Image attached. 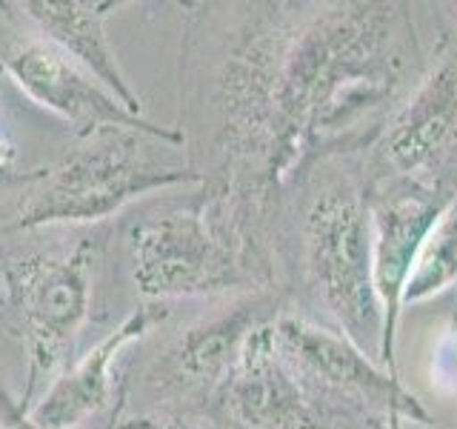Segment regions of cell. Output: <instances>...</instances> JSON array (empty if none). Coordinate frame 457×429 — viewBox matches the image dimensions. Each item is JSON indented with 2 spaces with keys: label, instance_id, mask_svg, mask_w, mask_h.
Returning <instances> with one entry per match:
<instances>
[{
  "label": "cell",
  "instance_id": "6da1fadb",
  "mask_svg": "<svg viewBox=\"0 0 457 429\" xmlns=\"http://www.w3.org/2000/svg\"><path fill=\"white\" fill-rule=\"evenodd\" d=\"M426 69L397 0H292L269 104L266 178L278 195L328 157H361Z\"/></svg>",
  "mask_w": 457,
  "mask_h": 429
},
{
  "label": "cell",
  "instance_id": "7a4b0ae2",
  "mask_svg": "<svg viewBox=\"0 0 457 429\" xmlns=\"http://www.w3.org/2000/svg\"><path fill=\"white\" fill-rule=\"evenodd\" d=\"M361 157H328L283 186L275 214V275L286 304L346 335L380 364L383 307Z\"/></svg>",
  "mask_w": 457,
  "mask_h": 429
},
{
  "label": "cell",
  "instance_id": "3957f363",
  "mask_svg": "<svg viewBox=\"0 0 457 429\" xmlns=\"http://www.w3.org/2000/svg\"><path fill=\"white\" fill-rule=\"evenodd\" d=\"M149 140L154 138L118 126L80 138L61 164L37 172L9 229L97 223L143 195L204 183V175L189 164L157 161Z\"/></svg>",
  "mask_w": 457,
  "mask_h": 429
},
{
  "label": "cell",
  "instance_id": "277c9868",
  "mask_svg": "<svg viewBox=\"0 0 457 429\" xmlns=\"http://www.w3.org/2000/svg\"><path fill=\"white\" fill-rule=\"evenodd\" d=\"M271 338L286 364L337 421L395 418L432 429L435 418L423 400L346 335L286 309L271 321Z\"/></svg>",
  "mask_w": 457,
  "mask_h": 429
},
{
  "label": "cell",
  "instance_id": "5b68a950",
  "mask_svg": "<svg viewBox=\"0 0 457 429\" xmlns=\"http://www.w3.org/2000/svg\"><path fill=\"white\" fill-rule=\"evenodd\" d=\"M97 243L80 240L69 252L29 255L4 264L9 312L18 324L26 355L29 381L21 398L26 409L40 383H52L63 372L75 338L89 321L95 292Z\"/></svg>",
  "mask_w": 457,
  "mask_h": 429
},
{
  "label": "cell",
  "instance_id": "8992f818",
  "mask_svg": "<svg viewBox=\"0 0 457 429\" xmlns=\"http://www.w3.org/2000/svg\"><path fill=\"white\" fill-rule=\"evenodd\" d=\"M366 181L457 192V29H446L420 80L361 155Z\"/></svg>",
  "mask_w": 457,
  "mask_h": 429
},
{
  "label": "cell",
  "instance_id": "52a82bcc",
  "mask_svg": "<svg viewBox=\"0 0 457 429\" xmlns=\"http://www.w3.org/2000/svg\"><path fill=\"white\" fill-rule=\"evenodd\" d=\"M286 309L289 304L283 292L254 290L228 309L183 329L146 375L161 409L206 412L212 395L237 364L254 329L275 321Z\"/></svg>",
  "mask_w": 457,
  "mask_h": 429
},
{
  "label": "cell",
  "instance_id": "ba28073f",
  "mask_svg": "<svg viewBox=\"0 0 457 429\" xmlns=\"http://www.w3.org/2000/svg\"><path fill=\"white\" fill-rule=\"evenodd\" d=\"M0 72H6L37 106L63 118L78 132V138L92 135L97 129L118 126L149 135L166 147H183L180 129L157 126L149 118L132 114L89 72L80 69L66 52L43 38L37 29L35 35L14 29L12 38L0 43Z\"/></svg>",
  "mask_w": 457,
  "mask_h": 429
},
{
  "label": "cell",
  "instance_id": "9c48e42d",
  "mask_svg": "<svg viewBox=\"0 0 457 429\" xmlns=\"http://www.w3.org/2000/svg\"><path fill=\"white\" fill-rule=\"evenodd\" d=\"M206 412L220 429H335L328 412L271 338V321L254 329Z\"/></svg>",
  "mask_w": 457,
  "mask_h": 429
},
{
  "label": "cell",
  "instance_id": "30bf717a",
  "mask_svg": "<svg viewBox=\"0 0 457 429\" xmlns=\"http://www.w3.org/2000/svg\"><path fill=\"white\" fill-rule=\"evenodd\" d=\"M457 192L426 189L406 181H366L371 235H375V292L383 307L380 366L400 378L395 341L403 312V290L423 240Z\"/></svg>",
  "mask_w": 457,
  "mask_h": 429
},
{
  "label": "cell",
  "instance_id": "8fae6325",
  "mask_svg": "<svg viewBox=\"0 0 457 429\" xmlns=\"http://www.w3.org/2000/svg\"><path fill=\"white\" fill-rule=\"evenodd\" d=\"M166 318L169 309L163 304H146L126 315L106 338H100L83 358L63 369L35 404L26 407L32 424L40 429H78L97 412H104L112 404V372L120 352L146 338Z\"/></svg>",
  "mask_w": 457,
  "mask_h": 429
},
{
  "label": "cell",
  "instance_id": "7c38bea8",
  "mask_svg": "<svg viewBox=\"0 0 457 429\" xmlns=\"http://www.w3.org/2000/svg\"><path fill=\"white\" fill-rule=\"evenodd\" d=\"M123 6H129L126 0H23V4H14V9L43 38L89 72L129 112L146 118L143 100L120 69L118 52L106 35V21Z\"/></svg>",
  "mask_w": 457,
  "mask_h": 429
},
{
  "label": "cell",
  "instance_id": "4fadbf2b",
  "mask_svg": "<svg viewBox=\"0 0 457 429\" xmlns=\"http://www.w3.org/2000/svg\"><path fill=\"white\" fill-rule=\"evenodd\" d=\"M454 283H457V195L452 198V204L446 206V212L440 214V221L432 226V232L423 240L418 261H414V269L403 290V307L435 298Z\"/></svg>",
  "mask_w": 457,
  "mask_h": 429
},
{
  "label": "cell",
  "instance_id": "5bb4252c",
  "mask_svg": "<svg viewBox=\"0 0 457 429\" xmlns=\"http://www.w3.org/2000/svg\"><path fill=\"white\" fill-rule=\"evenodd\" d=\"M118 429H214L209 426L200 412H178V409H152L146 415L123 421Z\"/></svg>",
  "mask_w": 457,
  "mask_h": 429
},
{
  "label": "cell",
  "instance_id": "9a60e30c",
  "mask_svg": "<svg viewBox=\"0 0 457 429\" xmlns=\"http://www.w3.org/2000/svg\"><path fill=\"white\" fill-rule=\"evenodd\" d=\"M0 429H40L26 415V409L21 407V400H14L4 390V383H0Z\"/></svg>",
  "mask_w": 457,
  "mask_h": 429
},
{
  "label": "cell",
  "instance_id": "2e32d148",
  "mask_svg": "<svg viewBox=\"0 0 457 429\" xmlns=\"http://www.w3.org/2000/svg\"><path fill=\"white\" fill-rule=\"evenodd\" d=\"M14 157H18V149H14V143L9 140L6 129L0 126V181H23V183H32L37 172H12L14 166Z\"/></svg>",
  "mask_w": 457,
  "mask_h": 429
},
{
  "label": "cell",
  "instance_id": "e0dca14e",
  "mask_svg": "<svg viewBox=\"0 0 457 429\" xmlns=\"http://www.w3.org/2000/svg\"><path fill=\"white\" fill-rule=\"evenodd\" d=\"M9 307V292H6V275H4V264H0V309Z\"/></svg>",
  "mask_w": 457,
  "mask_h": 429
},
{
  "label": "cell",
  "instance_id": "ac0fdd59",
  "mask_svg": "<svg viewBox=\"0 0 457 429\" xmlns=\"http://www.w3.org/2000/svg\"><path fill=\"white\" fill-rule=\"evenodd\" d=\"M369 429H403V421H395V418H389V421H375V424H369Z\"/></svg>",
  "mask_w": 457,
  "mask_h": 429
},
{
  "label": "cell",
  "instance_id": "d6986e66",
  "mask_svg": "<svg viewBox=\"0 0 457 429\" xmlns=\"http://www.w3.org/2000/svg\"><path fill=\"white\" fill-rule=\"evenodd\" d=\"M440 9H446L443 14H446V18L454 23V29H457V4H440Z\"/></svg>",
  "mask_w": 457,
  "mask_h": 429
},
{
  "label": "cell",
  "instance_id": "ffe728a7",
  "mask_svg": "<svg viewBox=\"0 0 457 429\" xmlns=\"http://www.w3.org/2000/svg\"><path fill=\"white\" fill-rule=\"evenodd\" d=\"M0 75H4V72H0Z\"/></svg>",
  "mask_w": 457,
  "mask_h": 429
}]
</instances>
